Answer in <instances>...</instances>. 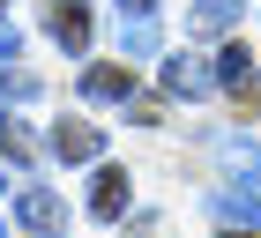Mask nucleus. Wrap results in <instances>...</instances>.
<instances>
[{"label": "nucleus", "instance_id": "obj_1", "mask_svg": "<svg viewBox=\"0 0 261 238\" xmlns=\"http://www.w3.org/2000/svg\"><path fill=\"white\" fill-rule=\"evenodd\" d=\"M15 216H22V231H38V238H60V231H67L60 194H45V186H30V194L15 201Z\"/></svg>", "mask_w": 261, "mask_h": 238}, {"label": "nucleus", "instance_id": "obj_4", "mask_svg": "<svg viewBox=\"0 0 261 238\" xmlns=\"http://www.w3.org/2000/svg\"><path fill=\"white\" fill-rule=\"evenodd\" d=\"M217 90H231L239 104H254V52L246 45H224L217 52Z\"/></svg>", "mask_w": 261, "mask_h": 238}, {"label": "nucleus", "instance_id": "obj_3", "mask_svg": "<svg viewBox=\"0 0 261 238\" xmlns=\"http://www.w3.org/2000/svg\"><path fill=\"white\" fill-rule=\"evenodd\" d=\"M97 149H105V134L90 127V119H60V127H53V157H67V164H90Z\"/></svg>", "mask_w": 261, "mask_h": 238}, {"label": "nucleus", "instance_id": "obj_14", "mask_svg": "<svg viewBox=\"0 0 261 238\" xmlns=\"http://www.w3.org/2000/svg\"><path fill=\"white\" fill-rule=\"evenodd\" d=\"M120 15H157V0H120Z\"/></svg>", "mask_w": 261, "mask_h": 238}, {"label": "nucleus", "instance_id": "obj_11", "mask_svg": "<svg viewBox=\"0 0 261 238\" xmlns=\"http://www.w3.org/2000/svg\"><path fill=\"white\" fill-rule=\"evenodd\" d=\"M0 149L15 164H30V134H22V119H8V112H0Z\"/></svg>", "mask_w": 261, "mask_h": 238}, {"label": "nucleus", "instance_id": "obj_17", "mask_svg": "<svg viewBox=\"0 0 261 238\" xmlns=\"http://www.w3.org/2000/svg\"><path fill=\"white\" fill-rule=\"evenodd\" d=\"M0 238H8V231H0Z\"/></svg>", "mask_w": 261, "mask_h": 238}, {"label": "nucleus", "instance_id": "obj_8", "mask_svg": "<svg viewBox=\"0 0 261 238\" xmlns=\"http://www.w3.org/2000/svg\"><path fill=\"white\" fill-rule=\"evenodd\" d=\"M157 45H164L157 15H127V22H120V52H127V60H157Z\"/></svg>", "mask_w": 261, "mask_h": 238}, {"label": "nucleus", "instance_id": "obj_15", "mask_svg": "<svg viewBox=\"0 0 261 238\" xmlns=\"http://www.w3.org/2000/svg\"><path fill=\"white\" fill-rule=\"evenodd\" d=\"M231 238H254V231H231Z\"/></svg>", "mask_w": 261, "mask_h": 238}, {"label": "nucleus", "instance_id": "obj_7", "mask_svg": "<svg viewBox=\"0 0 261 238\" xmlns=\"http://www.w3.org/2000/svg\"><path fill=\"white\" fill-rule=\"evenodd\" d=\"M217 216L231 223V231H254L261 223V194L254 186H217Z\"/></svg>", "mask_w": 261, "mask_h": 238}, {"label": "nucleus", "instance_id": "obj_16", "mask_svg": "<svg viewBox=\"0 0 261 238\" xmlns=\"http://www.w3.org/2000/svg\"><path fill=\"white\" fill-rule=\"evenodd\" d=\"M0 186H8V178H0Z\"/></svg>", "mask_w": 261, "mask_h": 238}, {"label": "nucleus", "instance_id": "obj_13", "mask_svg": "<svg viewBox=\"0 0 261 238\" xmlns=\"http://www.w3.org/2000/svg\"><path fill=\"white\" fill-rule=\"evenodd\" d=\"M15 60V22H0V67Z\"/></svg>", "mask_w": 261, "mask_h": 238}, {"label": "nucleus", "instance_id": "obj_2", "mask_svg": "<svg viewBox=\"0 0 261 238\" xmlns=\"http://www.w3.org/2000/svg\"><path fill=\"white\" fill-rule=\"evenodd\" d=\"M164 90H172V97H201V90H217V60H194V52L164 60Z\"/></svg>", "mask_w": 261, "mask_h": 238}, {"label": "nucleus", "instance_id": "obj_12", "mask_svg": "<svg viewBox=\"0 0 261 238\" xmlns=\"http://www.w3.org/2000/svg\"><path fill=\"white\" fill-rule=\"evenodd\" d=\"M30 90H38V75H22V67H0V104H8V97H30Z\"/></svg>", "mask_w": 261, "mask_h": 238}, {"label": "nucleus", "instance_id": "obj_5", "mask_svg": "<svg viewBox=\"0 0 261 238\" xmlns=\"http://www.w3.org/2000/svg\"><path fill=\"white\" fill-rule=\"evenodd\" d=\"M90 216H97V223H120V216H127V171H120V164L97 171V186H90Z\"/></svg>", "mask_w": 261, "mask_h": 238}, {"label": "nucleus", "instance_id": "obj_6", "mask_svg": "<svg viewBox=\"0 0 261 238\" xmlns=\"http://www.w3.org/2000/svg\"><path fill=\"white\" fill-rule=\"evenodd\" d=\"M82 97L90 104H127L135 97V75H127V67H90V75H82Z\"/></svg>", "mask_w": 261, "mask_h": 238}, {"label": "nucleus", "instance_id": "obj_9", "mask_svg": "<svg viewBox=\"0 0 261 238\" xmlns=\"http://www.w3.org/2000/svg\"><path fill=\"white\" fill-rule=\"evenodd\" d=\"M239 22V0H194L187 8V30H201V38H224Z\"/></svg>", "mask_w": 261, "mask_h": 238}, {"label": "nucleus", "instance_id": "obj_10", "mask_svg": "<svg viewBox=\"0 0 261 238\" xmlns=\"http://www.w3.org/2000/svg\"><path fill=\"white\" fill-rule=\"evenodd\" d=\"M53 38H60L67 52H82V45H90V15H82V0H67V8H53Z\"/></svg>", "mask_w": 261, "mask_h": 238}]
</instances>
